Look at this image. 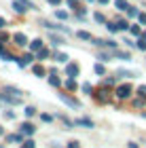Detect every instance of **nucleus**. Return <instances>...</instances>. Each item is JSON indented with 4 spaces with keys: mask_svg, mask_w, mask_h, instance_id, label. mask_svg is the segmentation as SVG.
I'll return each instance as SVG.
<instances>
[{
    "mask_svg": "<svg viewBox=\"0 0 146 148\" xmlns=\"http://www.w3.org/2000/svg\"><path fill=\"white\" fill-rule=\"evenodd\" d=\"M0 99H2L4 104H11V106H17V104H21V95H9V91H4V93H0Z\"/></svg>",
    "mask_w": 146,
    "mask_h": 148,
    "instance_id": "f257e3e1",
    "label": "nucleus"
},
{
    "mask_svg": "<svg viewBox=\"0 0 146 148\" xmlns=\"http://www.w3.org/2000/svg\"><path fill=\"white\" fill-rule=\"evenodd\" d=\"M131 91H134V89H131V85H127V83H125V85H119V87H117V97H119V99H127V97L131 95Z\"/></svg>",
    "mask_w": 146,
    "mask_h": 148,
    "instance_id": "f03ea898",
    "label": "nucleus"
},
{
    "mask_svg": "<svg viewBox=\"0 0 146 148\" xmlns=\"http://www.w3.org/2000/svg\"><path fill=\"white\" fill-rule=\"evenodd\" d=\"M42 25L51 32H64V34H70V28H66V25H59V23H53V21H42Z\"/></svg>",
    "mask_w": 146,
    "mask_h": 148,
    "instance_id": "7ed1b4c3",
    "label": "nucleus"
},
{
    "mask_svg": "<svg viewBox=\"0 0 146 148\" xmlns=\"http://www.w3.org/2000/svg\"><path fill=\"white\" fill-rule=\"evenodd\" d=\"M59 99H62L64 104H68L70 108H81V102L74 97H70V95H66V93H59Z\"/></svg>",
    "mask_w": 146,
    "mask_h": 148,
    "instance_id": "20e7f679",
    "label": "nucleus"
},
{
    "mask_svg": "<svg viewBox=\"0 0 146 148\" xmlns=\"http://www.w3.org/2000/svg\"><path fill=\"white\" fill-rule=\"evenodd\" d=\"M93 45H97V47H102V49H117V42L114 40H102V38H93Z\"/></svg>",
    "mask_w": 146,
    "mask_h": 148,
    "instance_id": "39448f33",
    "label": "nucleus"
},
{
    "mask_svg": "<svg viewBox=\"0 0 146 148\" xmlns=\"http://www.w3.org/2000/svg\"><path fill=\"white\" fill-rule=\"evenodd\" d=\"M74 125H78V127H85V129H93V127H95V123H93L91 119H87V116L76 119V121H74Z\"/></svg>",
    "mask_w": 146,
    "mask_h": 148,
    "instance_id": "423d86ee",
    "label": "nucleus"
},
{
    "mask_svg": "<svg viewBox=\"0 0 146 148\" xmlns=\"http://www.w3.org/2000/svg\"><path fill=\"white\" fill-rule=\"evenodd\" d=\"M66 76H70V78H76V76H78V64H74V62L66 64Z\"/></svg>",
    "mask_w": 146,
    "mask_h": 148,
    "instance_id": "0eeeda50",
    "label": "nucleus"
},
{
    "mask_svg": "<svg viewBox=\"0 0 146 148\" xmlns=\"http://www.w3.org/2000/svg\"><path fill=\"white\" fill-rule=\"evenodd\" d=\"M28 9H30V6H28V4H23L21 0H13V11H15V13H19V15H23V13L28 11Z\"/></svg>",
    "mask_w": 146,
    "mask_h": 148,
    "instance_id": "6e6552de",
    "label": "nucleus"
},
{
    "mask_svg": "<svg viewBox=\"0 0 146 148\" xmlns=\"http://www.w3.org/2000/svg\"><path fill=\"white\" fill-rule=\"evenodd\" d=\"M19 131L23 133V136H34V131H36V127L32 125V123H28V121H25V123L19 127Z\"/></svg>",
    "mask_w": 146,
    "mask_h": 148,
    "instance_id": "1a4fd4ad",
    "label": "nucleus"
},
{
    "mask_svg": "<svg viewBox=\"0 0 146 148\" xmlns=\"http://www.w3.org/2000/svg\"><path fill=\"white\" fill-rule=\"evenodd\" d=\"M112 57H119V59H123V62H129L131 55L127 51H119V49H112Z\"/></svg>",
    "mask_w": 146,
    "mask_h": 148,
    "instance_id": "9d476101",
    "label": "nucleus"
},
{
    "mask_svg": "<svg viewBox=\"0 0 146 148\" xmlns=\"http://www.w3.org/2000/svg\"><path fill=\"white\" fill-rule=\"evenodd\" d=\"M13 40H15V45H19V47L28 45V38H25V34H21V32H17V34H13Z\"/></svg>",
    "mask_w": 146,
    "mask_h": 148,
    "instance_id": "9b49d317",
    "label": "nucleus"
},
{
    "mask_svg": "<svg viewBox=\"0 0 146 148\" xmlns=\"http://www.w3.org/2000/svg\"><path fill=\"white\" fill-rule=\"evenodd\" d=\"M49 40H51V42H53V45H55V47H59V45H64V42H66V40H64L62 36H57V34H53V32H49Z\"/></svg>",
    "mask_w": 146,
    "mask_h": 148,
    "instance_id": "f8f14e48",
    "label": "nucleus"
},
{
    "mask_svg": "<svg viewBox=\"0 0 146 148\" xmlns=\"http://www.w3.org/2000/svg\"><path fill=\"white\" fill-rule=\"evenodd\" d=\"M76 36L81 38V40H87V42H93V36H91L89 32H85V30H78V32H76Z\"/></svg>",
    "mask_w": 146,
    "mask_h": 148,
    "instance_id": "ddd939ff",
    "label": "nucleus"
},
{
    "mask_svg": "<svg viewBox=\"0 0 146 148\" xmlns=\"http://www.w3.org/2000/svg\"><path fill=\"white\" fill-rule=\"evenodd\" d=\"M32 59H34V55H32V53H28V55H23V57H19V66H21V68H23V66H28L30 62H32Z\"/></svg>",
    "mask_w": 146,
    "mask_h": 148,
    "instance_id": "4468645a",
    "label": "nucleus"
},
{
    "mask_svg": "<svg viewBox=\"0 0 146 148\" xmlns=\"http://www.w3.org/2000/svg\"><path fill=\"white\" fill-rule=\"evenodd\" d=\"M30 49H32V51H40V49H42V40H40V38L32 40V42H30Z\"/></svg>",
    "mask_w": 146,
    "mask_h": 148,
    "instance_id": "2eb2a0df",
    "label": "nucleus"
},
{
    "mask_svg": "<svg viewBox=\"0 0 146 148\" xmlns=\"http://www.w3.org/2000/svg\"><path fill=\"white\" fill-rule=\"evenodd\" d=\"M68 53H55V62H59V64H68Z\"/></svg>",
    "mask_w": 146,
    "mask_h": 148,
    "instance_id": "dca6fc26",
    "label": "nucleus"
},
{
    "mask_svg": "<svg viewBox=\"0 0 146 148\" xmlns=\"http://www.w3.org/2000/svg\"><path fill=\"white\" fill-rule=\"evenodd\" d=\"M114 6H117L119 11H127V9H129L127 0H114Z\"/></svg>",
    "mask_w": 146,
    "mask_h": 148,
    "instance_id": "f3484780",
    "label": "nucleus"
},
{
    "mask_svg": "<svg viewBox=\"0 0 146 148\" xmlns=\"http://www.w3.org/2000/svg\"><path fill=\"white\" fill-rule=\"evenodd\" d=\"M106 28H108V32H110V34H117V32H119V25H117V21H106Z\"/></svg>",
    "mask_w": 146,
    "mask_h": 148,
    "instance_id": "a211bd4d",
    "label": "nucleus"
},
{
    "mask_svg": "<svg viewBox=\"0 0 146 148\" xmlns=\"http://www.w3.org/2000/svg\"><path fill=\"white\" fill-rule=\"evenodd\" d=\"M32 72H34L36 76H45V68H42L40 64H34V66H32Z\"/></svg>",
    "mask_w": 146,
    "mask_h": 148,
    "instance_id": "6ab92c4d",
    "label": "nucleus"
},
{
    "mask_svg": "<svg viewBox=\"0 0 146 148\" xmlns=\"http://www.w3.org/2000/svg\"><path fill=\"white\" fill-rule=\"evenodd\" d=\"M49 85H53V87H59V85H62V80H59L57 74H51V76H49Z\"/></svg>",
    "mask_w": 146,
    "mask_h": 148,
    "instance_id": "aec40b11",
    "label": "nucleus"
},
{
    "mask_svg": "<svg viewBox=\"0 0 146 148\" xmlns=\"http://www.w3.org/2000/svg\"><path fill=\"white\" fill-rule=\"evenodd\" d=\"M136 47H138L140 51H146V40H144L142 36H138V42H136Z\"/></svg>",
    "mask_w": 146,
    "mask_h": 148,
    "instance_id": "412c9836",
    "label": "nucleus"
},
{
    "mask_svg": "<svg viewBox=\"0 0 146 148\" xmlns=\"http://www.w3.org/2000/svg\"><path fill=\"white\" fill-rule=\"evenodd\" d=\"M129 32L134 36H142V30H140V25H129Z\"/></svg>",
    "mask_w": 146,
    "mask_h": 148,
    "instance_id": "4be33fe9",
    "label": "nucleus"
},
{
    "mask_svg": "<svg viewBox=\"0 0 146 148\" xmlns=\"http://www.w3.org/2000/svg\"><path fill=\"white\" fill-rule=\"evenodd\" d=\"M117 25H119V32H121V30H129V23L125 21V19H119Z\"/></svg>",
    "mask_w": 146,
    "mask_h": 148,
    "instance_id": "5701e85b",
    "label": "nucleus"
},
{
    "mask_svg": "<svg viewBox=\"0 0 146 148\" xmlns=\"http://www.w3.org/2000/svg\"><path fill=\"white\" fill-rule=\"evenodd\" d=\"M4 91L13 93V95H21V91H19V89H15V87H11V85H6V87H4Z\"/></svg>",
    "mask_w": 146,
    "mask_h": 148,
    "instance_id": "b1692460",
    "label": "nucleus"
},
{
    "mask_svg": "<svg viewBox=\"0 0 146 148\" xmlns=\"http://www.w3.org/2000/svg\"><path fill=\"white\" fill-rule=\"evenodd\" d=\"M34 114H36V108H34V106H25V116H34Z\"/></svg>",
    "mask_w": 146,
    "mask_h": 148,
    "instance_id": "393cba45",
    "label": "nucleus"
},
{
    "mask_svg": "<svg viewBox=\"0 0 146 148\" xmlns=\"http://www.w3.org/2000/svg\"><path fill=\"white\" fill-rule=\"evenodd\" d=\"M117 76H136V72H129V70H117Z\"/></svg>",
    "mask_w": 146,
    "mask_h": 148,
    "instance_id": "a878e982",
    "label": "nucleus"
},
{
    "mask_svg": "<svg viewBox=\"0 0 146 148\" xmlns=\"http://www.w3.org/2000/svg\"><path fill=\"white\" fill-rule=\"evenodd\" d=\"M66 87H68L70 91H74V89H76V83H74V78H70V76H68V80H66Z\"/></svg>",
    "mask_w": 146,
    "mask_h": 148,
    "instance_id": "bb28decb",
    "label": "nucleus"
},
{
    "mask_svg": "<svg viewBox=\"0 0 146 148\" xmlns=\"http://www.w3.org/2000/svg\"><path fill=\"white\" fill-rule=\"evenodd\" d=\"M138 13H140V11H138L136 6H129V9H127V17H138Z\"/></svg>",
    "mask_w": 146,
    "mask_h": 148,
    "instance_id": "cd10ccee",
    "label": "nucleus"
},
{
    "mask_svg": "<svg viewBox=\"0 0 146 148\" xmlns=\"http://www.w3.org/2000/svg\"><path fill=\"white\" fill-rule=\"evenodd\" d=\"M93 19H95L97 23H106V17H104V15H102V13H99V11H97L95 15H93Z\"/></svg>",
    "mask_w": 146,
    "mask_h": 148,
    "instance_id": "c85d7f7f",
    "label": "nucleus"
},
{
    "mask_svg": "<svg viewBox=\"0 0 146 148\" xmlns=\"http://www.w3.org/2000/svg\"><path fill=\"white\" fill-rule=\"evenodd\" d=\"M55 17H57V19H68V13H66V11H59V9H57V11H55Z\"/></svg>",
    "mask_w": 146,
    "mask_h": 148,
    "instance_id": "c756f323",
    "label": "nucleus"
},
{
    "mask_svg": "<svg viewBox=\"0 0 146 148\" xmlns=\"http://www.w3.org/2000/svg\"><path fill=\"white\" fill-rule=\"evenodd\" d=\"M110 57H112V51L110 53H99V59H102V62H110Z\"/></svg>",
    "mask_w": 146,
    "mask_h": 148,
    "instance_id": "7c9ffc66",
    "label": "nucleus"
},
{
    "mask_svg": "<svg viewBox=\"0 0 146 148\" xmlns=\"http://www.w3.org/2000/svg\"><path fill=\"white\" fill-rule=\"evenodd\" d=\"M45 57H49V51H47V49L42 47V49L38 51V59H45Z\"/></svg>",
    "mask_w": 146,
    "mask_h": 148,
    "instance_id": "2f4dec72",
    "label": "nucleus"
},
{
    "mask_svg": "<svg viewBox=\"0 0 146 148\" xmlns=\"http://www.w3.org/2000/svg\"><path fill=\"white\" fill-rule=\"evenodd\" d=\"M138 95H140V97H146V85H140V87H138Z\"/></svg>",
    "mask_w": 146,
    "mask_h": 148,
    "instance_id": "473e14b6",
    "label": "nucleus"
},
{
    "mask_svg": "<svg viewBox=\"0 0 146 148\" xmlns=\"http://www.w3.org/2000/svg\"><path fill=\"white\" fill-rule=\"evenodd\" d=\"M21 148H36V144H34V140H25Z\"/></svg>",
    "mask_w": 146,
    "mask_h": 148,
    "instance_id": "72a5a7b5",
    "label": "nucleus"
},
{
    "mask_svg": "<svg viewBox=\"0 0 146 148\" xmlns=\"http://www.w3.org/2000/svg\"><path fill=\"white\" fill-rule=\"evenodd\" d=\"M93 70H95V74H99V76H102V74L106 72V70H104V66H102V64H95V68H93Z\"/></svg>",
    "mask_w": 146,
    "mask_h": 148,
    "instance_id": "f704fd0d",
    "label": "nucleus"
},
{
    "mask_svg": "<svg viewBox=\"0 0 146 148\" xmlns=\"http://www.w3.org/2000/svg\"><path fill=\"white\" fill-rule=\"evenodd\" d=\"M138 21L142 25H146V13H138Z\"/></svg>",
    "mask_w": 146,
    "mask_h": 148,
    "instance_id": "c9c22d12",
    "label": "nucleus"
},
{
    "mask_svg": "<svg viewBox=\"0 0 146 148\" xmlns=\"http://www.w3.org/2000/svg\"><path fill=\"white\" fill-rule=\"evenodd\" d=\"M81 89H83L85 93H91V85H89V83H83V87H81Z\"/></svg>",
    "mask_w": 146,
    "mask_h": 148,
    "instance_id": "e433bc0d",
    "label": "nucleus"
},
{
    "mask_svg": "<svg viewBox=\"0 0 146 148\" xmlns=\"http://www.w3.org/2000/svg\"><path fill=\"white\" fill-rule=\"evenodd\" d=\"M42 121H45V123H51V121H53V116H51V114H42V116H40Z\"/></svg>",
    "mask_w": 146,
    "mask_h": 148,
    "instance_id": "4c0bfd02",
    "label": "nucleus"
},
{
    "mask_svg": "<svg viewBox=\"0 0 146 148\" xmlns=\"http://www.w3.org/2000/svg\"><path fill=\"white\" fill-rule=\"evenodd\" d=\"M68 148H81V146H78L76 140H72V142H68Z\"/></svg>",
    "mask_w": 146,
    "mask_h": 148,
    "instance_id": "58836bf2",
    "label": "nucleus"
},
{
    "mask_svg": "<svg viewBox=\"0 0 146 148\" xmlns=\"http://www.w3.org/2000/svg\"><path fill=\"white\" fill-rule=\"evenodd\" d=\"M68 4L72 6V9H78V0H68Z\"/></svg>",
    "mask_w": 146,
    "mask_h": 148,
    "instance_id": "ea45409f",
    "label": "nucleus"
},
{
    "mask_svg": "<svg viewBox=\"0 0 146 148\" xmlns=\"http://www.w3.org/2000/svg\"><path fill=\"white\" fill-rule=\"evenodd\" d=\"M49 2H51L53 6H57V4H62V0H49Z\"/></svg>",
    "mask_w": 146,
    "mask_h": 148,
    "instance_id": "a19ab883",
    "label": "nucleus"
},
{
    "mask_svg": "<svg viewBox=\"0 0 146 148\" xmlns=\"http://www.w3.org/2000/svg\"><path fill=\"white\" fill-rule=\"evenodd\" d=\"M21 2H23V4H28V6H30V9H34V4H32V2H30V0H21Z\"/></svg>",
    "mask_w": 146,
    "mask_h": 148,
    "instance_id": "79ce46f5",
    "label": "nucleus"
},
{
    "mask_svg": "<svg viewBox=\"0 0 146 148\" xmlns=\"http://www.w3.org/2000/svg\"><path fill=\"white\" fill-rule=\"evenodd\" d=\"M4 25H6V21H4V19H2V17H0V30H2V28H4Z\"/></svg>",
    "mask_w": 146,
    "mask_h": 148,
    "instance_id": "37998d69",
    "label": "nucleus"
},
{
    "mask_svg": "<svg viewBox=\"0 0 146 148\" xmlns=\"http://www.w3.org/2000/svg\"><path fill=\"white\" fill-rule=\"evenodd\" d=\"M6 38H9V36H6L4 32H0V40H6Z\"/></svg>",
    "mask_w": 146,
    "mask_h": 148,
    "instance_id": "c03bdc74",
    "label": "nucleus"
},
{
    "mask_svg": "<svg viewBox=\"0 0 146 148\" xmlns=\"http://www.w3.org/2000/svg\"><path fill=\"white\" fill-rule=\"evenodd\" d=\"M97 2H99V4H108L110 0H97Z\"/></svg>",
    "mask_w": 146,
    "mask_h": 148,
    "instance_id": "a18cd8bd",
    "label": "nucleus"
},
{
    "mask_svg": "<svg viewBox=\"0 0 146 148\" xmlns=\"http://www.w3.org/2000/svg\"><path fill=\"white\" fill-rule=\"evenodd\" d=\"M129 148H138V144L136 142H129Z\"/></svg>",
    "mask_w": 146,
    "mask_h": 148,
    "instance_id": "49530a36",
    "label": "nucleus"
},
{
    "mask_svg": "<svg viewBox=\"0 0 146 148\" xmlns=\"http://www.w3.org/2000/svg\"><path fill=\"white\" fill-rule=\"evenodd\" d=\"M142 38H144V40H146V30H144V32H142Z\"/></svg>",
    "mask_w": 146,
    "mask_h": 148,
    "instance_id": "de8ad7c7",
    "label": "nucleus"
},
{
    "mask_svg": "<svg viewBox=\"0 0 146 148\" xmlns=\"http://www.w3.org/2000/svg\"><path fill=\"white\" fill-rule=\"evenodd\" d=\"M2 51H4V49H2V45H0V55H2Z\"/></svg>",
    "mask_w": 146,
    "mask_h": 148,
    "instance_id": "09e8293b",
    "label": "nucleus"
},
{
    "mask_svg": "<svg viewBox=\"0 0 146 148\" xmlns=\"http://www.w3.org/2000/svg\"><path fill=\"white\" fill-rule=\"evenodd\" d=\"M2 133H4V131H2V127H0V136H2Z\"/></svg>",
    "mask_w": 146,
    "mask_h": 148,
    "instance_id": "8fccbe9b",
    "label": "nucleus"
}]
</instances>
